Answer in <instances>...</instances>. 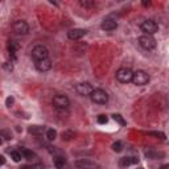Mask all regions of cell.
Masks as SVG:
<instances>
[{
	"label": "cell",
	"mask_w": 169,
	"mask_h": 169,
	"mask_svg": "<svg viewBox=\"0 0 169 169\" xmlns=\"http://www.w3.org/2000/svg\"><path fill=\"white\" fill-rule=\"evenodd\" d=\"M54 165H56V168L58 169H62L66 165V159L62 156H56L54 157Z\"/></svg>",
	"instance_id": "cell-18"
},
{
	"label": "cell",
	"mask_w": 169,
	"mask_h": 169,
	"mask_svg": "<svg viewBox=\"0 0 169 169\" xmlns=\"http://www.w3.org/2000/svg\"><path fill=\"white\" fill-rule=\"evenodd\" d=\"M53 106L57 110H65L70 106V100L66 95L64 94H57L53 97Z\"/></svg>",
	"instance_id": "cell-5"
},
{
	"label": "cell",
	"mask_w": 169,
	"mask_h": 169,
	"mask_svg": "<svg viewBox=\"0 0 169 169\" xmlns=\"http://www.w3.org/2000/svg\"><path fill=\"white\" fill-rule=\"evenodd\" d=\"M132 82L136 86H144V84L149 82V75L145 72H143V70H137L136 73H133Z\"/></svg>",
	"instance_id": "cell-6"
},
{
	"label": "cell",
	"mask_w": 169,
	"mask_h": 169,
	"mask_svg": "<svg viewBox=\"0 0 169 169\" xmlns=\"http://www.w3.org/2000/svg\"><path fill=\"white\" fill-rule=\"evenodd\" d=\"M46 137H48V140L53 141L54 139L57 137V131L56 130H48L46 131Z\"/></svg>",
	"instance_id": "cell-23"
},
{
	"label": "cell",
	"mask_w": 169,
	"mask_h": 169,
	"mask_svg": "<svg viewBox=\"0 0 169 169\" xmlns=\"http://www.w3.org/2000/svg\"><path fill=\"white\" fill-rule=\"evenodd\" d=\"M111 148H112V151H114V152L119 153V152L123 151V144H122L120 141H116V143H114V144H112V147H111Z\"/></svg>",
	"instance_id": "cell-25"
},
{
	"label": "cell",
	"mask_w": 169,
	"mask_h": 169,
	"mask_svg": "<svg viewBox=\"0 0 169 169\" xmlns=\"http://www.w3.org/2000/svg\"><path fill=\"white\" fill-rule=\"evenodd\" d=\"M5 103H7L8 107H11V105L13 103V98H12V97H8V98H7V100H5Z\"/></svg>",
	"instance_id": "cell-28"
},
{
	"label": "cell",
	"mask_w": 169,
	"mask_h": 169,
	"mask_svg": "<svg viewBox=\"0 0 169 169\" xmlns=\"http://www.w3.org/2000/svg\"><path fill=\"white\" fill-rule=\"evenodd\" d=\"M102 29L103 31H114V29L118 28V23H116V20H114V19H105V20L102 21Z\"/></svg>",
	"instance_id": "cell-12"
},
{
	"label": "cell",
	"mask_w": 169,
	"mask_h": 169,
	"mask_svg": "<svg viewBox=\"0 0 169 169\" xmlns=\"http://www.w3.org/2000/svg\"><path fill=\"white\" fill-rule=\"evenodd\" d=\"M75 90H77V92L79 95H91V92L94 91V87L91 86L90 83H87V82H82V83H78L77 86H75Z\"/></svg>",
	"instance_id": "cell-9"
},
{
	"label": "cell",
	"mask_w": 169,
	"mask_h": 169,
	"mask_svg": "<svg viewBox=\"0 0 169 169\" xmlns=\"http://www.w3.org/2000/svg\"><path fill=\"white\" fill-rule=\"evenodd\" d=\"M32 58L34 61H42V59L49 58V50L46 46L44 45H37L32 49Z\"/></svg>",
	"instance_id": "cell-2"
},
{
	"label": "cell",
	"mask_w": 169,
	"mask_h": 169,
	"mask_svg": "<svg viewBox=\"0 0 169 169\" xmlns=\"http://www.w3.org/2000/svg\"><path fill=\"white\" fill-rule=\"evenodd\" d=\"M0 136H1L0 143H3L4 140H11V139H12V133H11V131H8V130H1L0 131Z\"/></svg>",
	"instance_id": "cell-20"
},
{
	"label": "cell",
	"mask_w": 169,
	"mask_h": 169,
	"mask_svg": "<svg viewBox=\"0 0 169 169\" xmlns=\"http://www.w3.org/2000/svg\"><path fill=\"white\" fill-rule=\"evenodd\" d=\"M164 156H165L164 152L153 151V149H151V151H147V152H145V157H147V159H151V160H161Z\"/></svg>",
	"instance_id": "cell-15"
},
{
	"label": "cell",
	"mask_w": 169,
	"mask_h": 169,
	"mask_svg": "<svg viewBox=\"0 0 169 169\" xmlns=\"http://www.w3.org/2000/svg\"><path fill=\"white\" fill-rule=\"evenodd\" d=\"M139 163V159H136V157H122L120 160H119V167L120 168H128L131 167V165H135Z\"/></svg>",
	"instance_id": "cell-13"
},
{
	"label": "cell",
	"mask_w": 169,
	"mask_h": 169,
	"mask_svg": "<svg viewBox=\"0 0 169 169\" xmlns=\"http://www.w3.org/2000/svg\"><path fill=\"white\" fill-rule=\"evenodd\" d=\"M83 36H86V31L84 29H81V28H75V29H72V31L67 32V37L73 41H77V40H81Z\"/></svg>",
	"instance_id": "cell-10"
},
{
	"label": "cell",
	"mask_w": 169,
	"mask_h": 169,
	"mask_svg": "<svg viewBox=\"0 0 169 169\" xmlns=\"http://www.w3.org/2000/svg\"><path fill=\"white\" fill-rule=\"evenodd\" d=\"M79 4L84 8H91V7H94L95 5V1H91V0H81Z\"/></svg>",
	"instance_id": "cell-26"
},
{
	"label": "cell",
	"mask_w": 169,
	"mask_h": 169,
	"mask_svg": "<svg viewBox=\"0 0 169 169\" xmlns=\"http://www.w3.org/2000/svg\"><path fill=\"white\" fill-rule=\"evenodd\" d=\"M12 29L16 34H28L29 32V25L23 20H17L13 23Z\"/></svg>",
	"instance_id": "cell-8"
},
{
	"label": "cell",
	"mask_w": 169,
	"mask_h": 169,
	"mask_svg": "<svg viewBox=\"0 0 169 169\" xmlns=\"http://www.w3.org/2000/svg\"><path fill=\"white\" fill-rule=\"evenodd\" d=\"M75 167L81 168V169H95L98 168V164H95V163L90 161V160H78V161H75Z\"/></svg>",
	"instance_id": "cell-14"
},
{
	"label": "cell",
	"mask_w": 169,
	"mask_h": 169,
	"mask_svg": "<svg viewBox=\"0 0 169 169\" xmlns=\"http://www.w3.org/2000/svg\"><path fill=\"white\" fill-rule=\"evenodd\" d=\"M4 69H7V70H12V65H9V62H7V64H4Z\"/></svg>",
	"instance_id": "cell-29"
},
{
	"label": "cell",
	"mask_w": 169,
	"mask_h": 169,
	"mask_svg": "<svg viewBox=\"0 0 169 169\" xmlns=\"http://www.w3.org/2000/svg\"><path fill=\"white\" fill-rule=\"evenodd\" d=\"M147 135H149V136H155V137L161 139V140H164V139H165V135H164L163 132H160V131H149V132H147Z\"/></svg>",
	"instance_id": "cell-21"
},
{
	"label": "cell",
	"mask_w": 169,
	"mask_h": 169,
	"mask_svg": "<svg viewBox=\"0 0 169 169\" xmlns=\"http://www.w3.org/2000/svg\"><path fill=\"white\" fill-rule=\"evenodd\" d=\"M44 131H45V127L42 126H31L28 128V132L32 135H42Z\"/></svg>",
	"instance_id": "cell-17"
},
{
	"label": "cell",
	"mask_w": 169,
	"mask_h": 169,
	"mask_svg": "<svg viewBox=\"0 0 169 169\" xmlns=\"http://www.w3.org/2000/svg\"><path fill=\"white\" fill-rule=\"evenodd\" d=\"M139 45L145 50H152V49L156 48V40L151 34H143V36L139 37Z\"/></svg>",
	"instance_id": "cell-4"
},
{
	"label": "cell",
	"mask_w": 169,
	"mask_h": 169,
	"mask_svg": "<svg viewBox=\"0 0 169 169\" xmlns=\"http://www.w3.org/2000/svg\"><path fill=\"white\" fill-rule=\"evenodd\" d=\"M21 169H36V167H23Z\"/></svg>",
	"instance_id": "cell-33"
},
{
	"label": "cell",
	"mask_w": 169,
	"mask_h": 169,
	"mask_svg": "<svg viewBox=\"0 0 169 169\" xmlns=\"http://www.w3.org/2000/svg\"><path fill=\"white\" fill-rule=\"evenodd\" d=\"M140 28H141V31L144 32V34H151V36L159 31V25H157L153 20H145V21H143V23H141V25H140Z\"/></svg>",
	"instance_id": "cell-7"
},
{
	"label": "cell",
	"mask_w": 169,
	"mask_h": 169,
	"mask_svg": "<svg viewBox=\"0 0 169 169\" xmlns=\"http://www.w3.org/2000/svg\"><path fill=\"white\" fill-rule=\"evenodd\" d=\"M133 78V72L128 67H120V69L116 72V79L122 83H128L132 82Z\"/></svg>",
	"instance_id": "cell-3"
},
{
	"label": "cell",
	"mask_w": 169,
	"mask_h": 169,
	"mask_svg": "<svg viewBox=\"0 0 169 169\" xmlns=\"http://www.w3.org/2000/svg\"><path fill=\"white\" fill-rule=\"evenodd\" d=\"M0 164H1V165L5 164V157L4 156H0Z\"/></svg>",
	"instance_id": "cell-30"
},
{
	"label": "cell",
	"mask_w": 169,
	"mask_h": 169,
	"mask_svg": "<svg viewBox=\"0 0 169 169\" xmlns=\"http://www.w3.org/2000/svg\"><path fill=\"white\" fill-rule=\"evenodd\" d=\"M91 100L97 105H106L108 102V94L102 89H95L90 95Z\"/></svg>",
	"instance_id": "cell-1"
},
{
	"label": "cell",
	"mask_w": 169,
	"mask_h": 169,
	"mask_svg": "<svg viewBox=\"0 0 169 169\" xmlns=\"http://www.w3.org/2000/svg\"><path fill=\"white\" fill-rule=\"evenodd\" d=\"M108 122V119H107V116L106 115H99L98 116V123L99 124H106Z\"/></svg>",
	"instance_id": "cell-27"
},
{
	"label": "cell",
	"mask_w": 169,
	"mask_h": 169,
	"mask_svg": "<svg viewBox=\"0 0 169 169\" xmlns=\"http://www.w3.org/2000/svg\"><path fill=\"white\" fill-rule=\"evenodd\" d=\"M20 153L21 156H23V159H33V157H36V155H34V152H32L31 149H26V148H21L20 149Z\"/></svg>",
	"instance_id": "cell-19"
},
{
	"label": "cell",
	"mask_w": 169,
	"mask_h": 169,
	"mask_svg": "<svg viewBox=\"0 0 169 169\" xmlns=\"http://www.w3.org/2000/svg\"><path fill=\"white\" fill-rule=\"evenodd\" d=\"M61 137H62V140H65V141H70L72 139L75 137V133H74V131H72V130H65V131H62Z\"/></svg>",
	"instance_id": "cell-16"
},
{
	"label": "cell",
	"mask_w": 169,
	"mask_h": 169,
	"mask_svg": "<svg viewBox=\"0 0 169 169\" xmlns=\"http://www.w3.org/2000/svg\"><path fill=\"white\" fill-rule=\"evenodd\" d=\"M143 5L144 7H148V5H151V1H143Z\"/></svg>",
	"instance_id": "cell-31"
},
{
	"label": "cell",
	"mask_w": 169,
	"mask_h": 169,
	"mask_svg": "<svg viewBox=\"0 0 169 169\" xmlns=\"http://www.w3.org/2000/svg\"><path fill=\"white\" fill-rule=\"evenodd\" d=\"M112 118H114V120L118 122V123L120 124V126H126V120L123 119V116H122L120 114H114Z\"/></svg>",
	"instance_id": "cell-24"
},
{
	"label": "cell",
	"mask_w": 169,
	"mask_h": 169,
	"mask_svg": "<svg viewBox=\"0 0 169 169\" xmlns=\"http://www.w3.org/2000/svg\"><path fill=\"white\" fill-rule=\"evenodd\" d=\"M160 169H169V164H165V165H163V167L160 168Z\"/></svg>",
	"instance_id": "cell-32"
},
{
	"label": "cell",
	"mask_w": 169,
	"mask_h": 169,
	"mask_svg": "<svg viewBox=\"0 0 169 169\" xmlns=\"http://www.w3.org/2000/svg\"><path fill=\"white\" fill-rule=\"evenodd\" d=\"M11 159H12L15 163H19L21 159H23V156H21L20 152H17V151H12V152H11Z\"/></svg>",
	"instance_id": "cell-22"
},
{
	"label": "cell",
	"mask_w": 169,
	"mask_h": 169,
	"mask_svg": "<svg viewBox=\"0 0 169 169\" xmlns=\"http://www.w3.org/2000/svg\"><path fill=\"white\" fill-rule=\"evenodd\" d=\"M36 69L41 73H45V72H49L52 69V61L49 58L46 59H42V61H36Z\"/></svg>",
	"instance_id": "cell-11"
}]
</instances>
